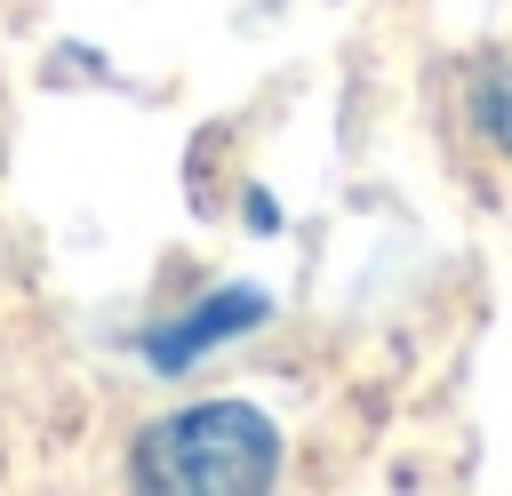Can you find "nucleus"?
Masks as SVG:
<instances>
[{"label":"nucleus","instance_id":"nucleus-1","mask_svg":"<svg viewBox=\"0 0 512 496\" xmlns=\"http://www.w3.org/2000/svg\"><path fill=\"white\" fill-rule=\"evenodd\" d=\"M272 472H280V432L240 400L184 408L136 440V488L160 496H248L272 488Z\"/></svg>","mask_w":512,"mask_h":496},{"label":"nucleus","instance_id":"nucleus-2","mask_svg":"<svg viewBox=\"0 0 512 496\" xmlns=\"http://www.w3.org/2000/svg\"><path fill=\"white\" fill-rule=\"evenodd\" d=\"M264 320V296L256 288H224V296H208L200 312H184L168 336H152V360L160 368H184L192 352H208V344H224V336H240V328H256Z\"/></svg>","mask_w":512,"mask_h":496},{"label":"nucleus","instance_id":"nucleus-3","mask_svg":"<svg viewBox=\"0 0 512 496\" xmlns=\"http://www.w3.org/2000/svg\"><path fill=\"white\" fill-rule=\"evenodd\" d=\"M480 128H488V136L512 152V64H504V72L480 88Z\"/></svg>","mask_w":512,"mask_h":496}]
</instances>
